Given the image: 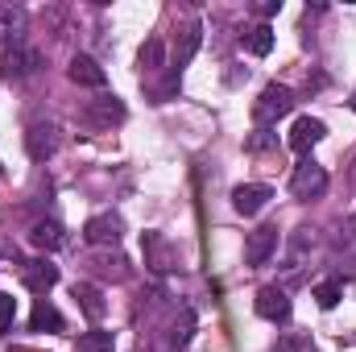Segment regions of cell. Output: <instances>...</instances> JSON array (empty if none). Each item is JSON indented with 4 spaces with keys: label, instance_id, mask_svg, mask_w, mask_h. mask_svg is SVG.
<instances>
[{
    "label": "cell",
    "instance_id": "obj_16",
    "mask_svg": "<svg viewBox=\"0 0 356 352\" xmlns=\"http://www.w3.org/2000/svg\"><path fill=\"white\" fill-rule=\"evenodd\" d=\"M199 46H203V25H199V21H191V25L182 29L178 46H175V71H182V67L199 54Z\"/></svg>",
    "mask_w": 356,
    "mask_h": 352
},
{
    "label": "cell",
    "instance_id": "obj_6",
    "mask_svg": "<svg viewBox=\"0 0 356 352\" xmlns=\"http://www.w3.org/2000/svg\"><path fill=\"white\" fill-rule=\"evenodd\" d=\"M273 253H277V228H273V224L253 228V232H249V241H245V262L257 269V265H266Z\"/></svg>",
    "mask_w": 356,
    "mask_h": 352
},
{
    "label": "cell",
    "instance_id": "obj_22",
    "mask_svg": "<svg viewBox=\"0 0 356 352\" xmlns=\"http://www.w3.org/2000/svg\"><path fill=\"white\" fill-rule=\"evenodd\" d=\"M112 344H116V332H104V328L79 336V352H112Z\"/></svg>",
    "mask_w": 356,
    "mask_h": 352
},
{
    "label": "cell",
    "instance_id": "obj_29",
    "mask_svg": "<svg viewBox=\"0 0 356 352\" xmlns=\"http://www.w3.org/2000/svg\"><path fill=\"white\" fill-rule=\"evenodd\" d=\"M353 286H356V282H353Z\"/></svg>",
    "mask_w": 356,
    "mask_h": 352
},
{
    "label": "cell",
    "instance_id": "obj_5",
    "mask_svg": "<svg viewBox=\"0 0 356 352\" xmlns=\"http://www.w3.org/2000/svg\"><path fill=\"white\" fill-rule=\"evenodd\" d=\"M120 232H124V220L116 211H99V216H91L83 224V241L88 245H116Z\"/></svg>",
    "mask_w": 356,
    "mask_h": 352
},
{
    "label": "cell",
    "instance_id": "obj_12",
    "mask_svg": "<svg viewBox=\"0 0 356 352\" xmlns=\"http://www.w3.org/2000/svg\"><path fill=\"white\" fill-rule=\"evenodd\" d=\"M29 245L42 249V253H58V249L67 245V232H63L58 220H38V224L29 228Z\"/></svg>",
    "mask_w": 356,
    "mask_h": 352
},
{
    "label": "cell",
    "instance_id": "obj_24",
    "mask_svg": "<svg viewBox=\"0 0 356 352\" xmlns=\"http://www.w3.org/2000/svg\"><path fill=\"white\" fill-rule=\"evenodd\" d=\"M17 319V298L13 294H0V332H8Z\"/></svg>",
    "mask_w": 356,
    "mask_h": 352
},
{
    "label": "cell",
    "instance_id": "obj_8",
    "mask_svg": "<svg viewBox=\"0 0 356 352\" xmlns=\"http://www.w3.org/2000/svg\"><path fill=\"white\" fill-rule=\"evenodd\" d=\"M323 120H315V116H298L294 120V129H290V150L294 154H311L319 141H323Z\"/></svg>",
    "mask_w": 356,
    "mask_h": 352
},
{
    "label": "cell",
    "instance_id": "obj_18",
    "mask_svg": "<svg viewBox=\"0 0 356 352\" xmlns=\"http://www.w3.org/2000/svg\"><path fill=\"white\" fill-rule=\"evenodd\" d=\"M75 298H79V307H83V315L88 319H104V294H99V286H91V282H79L75 286Z\"/></svg>",
    "mask_w": 356,
    "mask_h": 352
},
{
    "label": "cell",
    "instance_id": "obj_2",
    "mask_svg": "<svg viewBox=\"0 0 356 352\" xmlns=\"http://www.w3.org/2000/svg\"><path fill=\"white\" fill-rule=\"evenodd\" d=\"M21 286L29 290V294H50L54 286H58V265H50V257H29V262H21Z\"/></svg>",
    "mask_w": 356,
    "mask_h": 352
},
{
    "label": "cell",
    "instance_id": "obj_9",
    "mask_svg": "<svg viewBox=\"0 0 356 352\" xmlns=\"http://www.w3.org/2000/svg\"><path fill=\"white\" fill-rule=\"evenodd\" d=\"M25 150H29L33 162L54 158V154H58V129H54V125H33V129L25 133Z\"/></svg>",
    "mask_w": 356,
    "mask_h": 352
},
{
    "label": "cell",
    "instance_id": "obj_28",
    "mask_svg": "<svg viewBox=\"0 0 356 352\" xmlns=\"http://www.w3.org/2000/svg\"><path fill=\"white\" fill-rule=\"evenodd\" d=\"M353 108H356V99H353Z\"/></svg>",
    "mask_w": 356,
    "mask_h": 352
},
{
    "label": "cell",
    "instance_id": "obj_15",
    "mask_svg": "<svg viewBox=\"0 0 356 352\" xmlns=\"http://www.w3.org/2000/svg\"><path fill=\"white\" fill-rule=\"evenodd\" d=\"M29 328H33V332H63L67 319H63V311H58L50 298H38L33 311H29Z\"/></svg>",
    "mask_w": 356,
    "mask_h": 352
},
{
    "label": "cell",
    "instance_id": "obj_20",
    "mask_svg": "<svg viewBox=\"0 0 356 352\" xmlns=\"http://www.w3.org/2000/svg\"><path fill=\"white\" fill-rule=\"evenodd\" d=\"M245 50H249V54H257V58H266L269 50H273V29H269V25L249 29V38H245Z\"/></svg>",
    "mask_w": 356,
    "mask_h": 352
},
{
    "label": "cell",
    "instance_id": "obj_27",
    "mask_svg": "<svg viewBox=\"0 0 356 352\" xmlns=\"http://www.w3.org/2000/svg\"><path fill=\"white\" fill-rule=\"evenodd\" d=\"M277 352H302V340H294V336H290V340H282V344H277Z\"/></svg>",
    "mask_w": 356,
    "mask_h": 352
},
{
    "label": "cell",
    "instance_id": "obj_21",
    "mask_svg": "<svg viewBox=\"0 0 356 352\" xmlns=\"http://www.w3.org/2000/svg\"><path fill=\"white\" fill-rule=\"evenodd\" d=\"M315 298H319V307H323V311H332V307L344 298V282H340V278L319 282V286H315Z\"/></svg>",
    "mask_w": 356,
    "mask_h": 352
},
{
    "label": "cell",
    "instance_id": "obj_17",
    "mask_svg": "<svg viewBox=\"0 0 356 352\" xmlns=\"http://www.w3.org/2000/svg\"><path fill=\"white\" fill-rule=\"evenodd\" d=\"M21 25H25V13L13 8V4H0V46H21Z\"/></svg>",
    "mask_w": 356,
    "mask_h": 352
},
{
    "label": "cell",
    "instance_id": "obj_19",
    "mask_svg": "<svg viewBox=\"0 0 356 352\" xmlns=\"http://www.w3.org/2000/svg\"><path fill=\"white\" fill-rule=\"evenodd\" d=\"M191 336H195V311H191V307H182V311H178V319H175V328H170V344H175V349H186V344H191Z\"/></svg>",
    "mask_w": 356,
    "mask_h": 352
},
{
    "label": "cell",
    "instance_id": "obj_3",
    "mask_svg": "<svg viewBox=\"0 0 356 352\" xmlns=\"http://www.w3.org/2000/svg\"><path fill=\"white\" fill-rule=\"evenodd\" d=\"M290 191H294V199H319V195L327 191V170H323L315 158H302V162L294 166Z\"/></svg>",
    "mask_w": 356,
    "mask_h": 352
},
{
    "label": "cell",
    "instance_id": "obj_7",
    "mask_svg": "<svg viewBox=\"0 0 356 352\" xmlns=\"http://www.w3.org/2000/svg\"><path fill=\"white\" fill-rule=\"evenodd\" d=\"M253 307H257V315L269 319V323H286V319H290V311H294V307H290V294H286V290H277V286H261Z\"/></svg>",
    "mask_w": 356,
    "mask_h": 352
},
{
    "label": "cell",
    "instance_id": "obj_1",
    "mask_svg": "<svg viewBox=\"0 0 356 352\" xmlns=\"http://www.w3.org/2000/svg\"><path fill=\"white\" fill-rule=\"evenodd\" d=\"M290 108H294V91L286 88V83H269V88L257 95V104H253V116H257L261 129H269V125H277Z\"/></svg>",
    "mask_w": 356,
    "mask_h": 352
},
{
    "label": "cell",
    "instance_id": "obj_13",
    "mask_svg": "<svg viewBox=\"0 0 356 352\" xmlns=\"http://www.w3.org/2000/svg\"><path fill=\"white\" fill-rule=\"evenodd\" d=\"M67 75H71V83H79V88H104V83H108L104 67H99L95 58H88V54H75L71 67H67Z\"/></svg>",
    "mask_w": 356,
    "mask_h": 352
},
{
    "label": "cell",
    "instance_id": "obj_4",
    "mask_svg": "<svg viewBox=\"0 0 356 352\" xmlns=\"http://www.w3.org/2000/svg\"><path fill=\"white\" fill-rule=\"evenodd\" d=\"M38 67H42V54H38L33 46H13V50L0 54V75L13 79V83H17V79H29Z\"/></svg>",
    "mask_w": 356,
    "mask_h": 352
},
{
    "label": "cell",
    "instance_id": "obj_25",
    "mask_svg": "<svg viewBox=\"0 0 356 352\" xmlns=\"http://www.w3.org/2000/svg\"><path fill=\"white\" fill-rule=\"evenodd\" d=\"M269 145H273V137H269V129H257V133H253V137L245 141V150H249V154H261V150H269Z\"/></svg>",
    "mask_w": 356,
    "mask_h": 352
},
{
    "label": "cell",
    "instance_id": "obj_14",
    "mask_svg": "<svg viewBox=\"0 0 356 352\" xmlns=\"http://www.w3.org/2000/svg\"><path fill=\"white\" fill-rule=\"evenodd\" d=\"M88 120L91 125H99V129H112V125L124 120V104H120L116 95H99V99H91L88 104Z\"/></svg>",
    "mask_w": 356,
    "mask_h": 352
},
{
    "label": "cell",
    "instance_id": "obj_23",
    "mask_svg": "<svg viewBox=\"0 0 356 352\" xmlns=\"http://www.w3.org/2000/svg\"><path fill=\"white\" fill-rule=\"evenodd\" d=\"M162 58H166V50H162V42H158V38H149V42L141 46V54H137L141 71H158V67H162Z\"/></svg>",
    "mask_w": 356,
    "mask_h": 352
},
{
    "label": "cell",
    "instance_id": "obj_10",
    "mask_svg": "<svg viewBox=\"0 0 356 352\" xmlns=\"http://www.w3.org/2000/svg\"><path fill=\"white\" fill-rule=\"evenodd\" d=\"M141 249H145V265L154 273H170L175 269V253H170V241L162 232H145L141 237Z\"/></svg>",
    "mask_w": 356,
    "mask_h": 352
},
{
    "label": "cell",
    "instance_id": "obj_26",
    "mask_svg": "<svg viewBox=\"0 0 356 352\" xmlns=\"http://www.w3.org/2000/svg\"><path fill=\"white\" fill-rule=\"evenodd\" d=\"M277 8H282V0H266V4H257V13H261V17H273Z\"/></svg>",
    "mask_w": 356,
    "mask_h": 352
},
{
    "label": "cell",
    "instance_id": "obj_11",
    "mask_svg": "<svg viewBox=\"0 0 356 352\" xmlns=\"http://www.w3.org/2000/svg\"><path fill=\"white\" fill-rule=\"evenodd\" d=\"M269 199H273V191H269L266 182H245V186L232 191V207H236L241 216H257Z\"/></svg>",
    "mask_w": 356,
    "mask_h": 352
}]
</instances>
